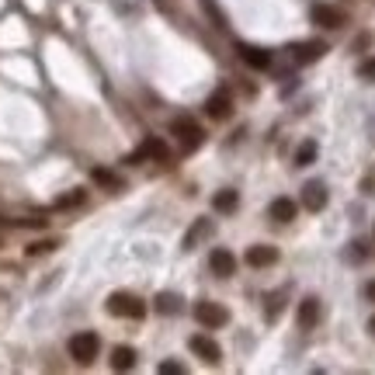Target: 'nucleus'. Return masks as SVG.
Here are the masks:
<instances>
[{"mask_svg": "<svg viewBox=\"0 0 375 375\" xmlns=\"http://www.w3.org/2000/svg\"><path fill=\"white\" fill-rule=\"evenodd\" d=\"M80 201H84V191L73 188L70 194H59V198H56V208H73V205H80Z\"/></svg>", "mask_w": 375, "mask_h": 375, "instance_id": "obj_23", "label": "nucleus"}, {"mask_svg": "<svg viewBox=\"0 0 375 375\" xmlns=\"http://www.w3.org/2000/svg\"><path fill=\"white\" fill-rule=\"evenodd\" d=\"M208 268H212L215 278H229V275H236V254L226 250V247H215L212 257H208Z\"/></svg>", "mask_w": 375, "mask_h": 375, "instance_id": "obj_9", "label": "nucleus"}, {"mask_svg": "<svg viewBox=\"0 0 375 375\" xmlns=\"http://www.w3.org/2000/svg\"><path fill=\"white\" fill-rule=\"evenodd\" d=\"M108 313L122 316V320H143L146 316V302L132 292H111L108 295Z\"/></svg>", "mask_w": 375, "mask_h": 375, "instance_id": "obj_1", "label": "nucleus"}, {"mask_svg": "<svg viewBox=\"0 0 375 375\" xmlns=\"http://www.w3.org/2000/svg\"><path fill=\"white\" fill-rule=\"evenodd\" d=\"M59 247V240H38V243H31L28 247V257H42V254H52Z\"/></svg>", "mask_w": 375, "mask_h": 375, "instance_id": "obj_24", "label": "nucleus"}, {"mask_svg": "<svg viewBox=\"0 0 375 375\" xmlns=\"http://www.w3.org/2000/svg\"><path fill=\"white\" fill-rule=\"evenodd\" d=\"M369 334H372V337H375V316H372V320H369Z\"/></svg>", "mask_w": 375, "mask_h": 375, "instance_id": "obj_28", "label": "nucleus"}, {"mask_svg": "<svg viewBox=\"0 0 375 375\" xmlns=\"http://www.w3.org/2000/svg\"><path fill=\"white\" fill-rule=\"evenodd\" d=\"M309 21L313 24H320V28H344V10L341 7H334V3H313L309 7Z\"/></svg>", "mask_w": 375, "mask_h": 375, "instance_id": "obj_7", "label": "nucleus"}, {"mask_svg": "<svg viewBox=\"0 0 375 375\" xmlns=\"http://www.w3.org/2000/svg\"><path fill=\"white\" fill-rule=\"evenodd\" d=\"M91 178L101 188H108V191H122V178H118V174H111V171H104V167H94Z\"/></svg>", "mask_w": 375, "mask_h": 375, "instance_id": "obj_21", "label": "nucleus"}, {"mask_svg": "<svg viewBox=\"0 0 375 375\" xmlns=\"http://www.w3.org/2000/svg\"><path fill=\"white\" fill-rule=\"evenodd\" d=\"M236 205H240V191H233V188H222L212 194V212H219V215L236 212Z\"/></svg>", "mask_w": 375, "mask_h": 375, "instance_id": "obj_17", "label": "nucleus"}, {"mask_svg": "<svg viewBox=\"0 0 375 375\" xmlns=\"http://www.w3.org/2000/svg\"><path fill=\"white\" fill-rule=\"evenodd\" d=\"M66 351H70V358H73L77 365H91L94 358H97V351H101V337H97L94 330H80V334L70 337Z\"/></svg>", "mask_w": 375, "mask_h": 375, "instance_id": "obj_2", "label": "nucleus"}, {"mask_svg": "<svg viewBox=\"0 0 375 375\" xmlns=\"http://www.w3.org/2000/svg\"><path fill=\"white\" fill-rule=\"evenodd\" d=\"M191 351H194L201 362H208V365H219V362H222V348H219L212 337H205V334H194V337H191Z\"/></svg>", "mask_w": 375, "mask_h": 375, "instance_id": "obj_10", "label": "nucleus"}, {"mask_svg": "<svg viewBox=\"0 0 375 375\" xmlns=\"http://www.w3.org/2000/svg\"><path fill=\"white\" fill-rule=\"evenodd\" d=\"M285 299H288V288H275L268 299H264V320L268 323H275L281 316V309H285Z\"/></svg>", "mask_w": 375, "mask_h": 375, "instance_id": "obj_18", "label": "nucleus"}, {"mask_svg": "<svg viewBox=\"0 0 375 375\" xmlns=\"http://www.w3.org/2000/svg\"><path fill=\"white\" fill-rule=\"evenodd\" d=\"M160 372H164V375H181L185 369H181L178 362H164V365H160Z\"/></svg>", "mask_w": 375, "mask_h": 375, "instance_id": "obj_26", "label": "nucleus"}, {"mask_svg": "<svg viewBox=\"0 0 375 375\" xmlns=\"http://www.w3.org/2000/svg\"><path fill=\"white\" fill-rule=\"evenodd\" d=\"M295 212H299L295 198H285V194H278V198L268 205V215H271L275 222H292V219H295Z\"/></svg>", "mask_w": 375, "mask_h": 375, "instance_id": "obj_15", "label": "nucleus"}, {"mask_svg": "<svg viewBox=\"0 0 375 375\" xmlns=\"http://www.w3.org/2000/svg\"><path fill=\"white\" fill-rule=\"evenodd\" d=\"M358 77H362V80H369V84H372V80H375V59H365V63H362V66H358Z\"/></svg>", "mask_w": 375, "mask_h": 375, "instance_id": "obj_25", "label": "nucleus"}, {"mask_svg": "<svg viewBox=\"0 0 375 375\" xmlns=\"http://www.w3.org/2000/svg\"><path fill=\"white\" fill-rule=\"evenodd\" d=\"M111 369H115V372H129V369H136V351H132L129 344H118V348L111 351Z\"/></svg>", "mask_w": 375, "mask_h": 375, "instance_id": "obj_19", "label": "nucleus"}, {"mask_svg": "<svg viewBox=\"0 0 375 375\" xmlns=\"http://www.w3.org/2000/svg\"><path fill=\"white\" fill-rule=\"evenodd\" d=\"M194 320H198L205 330H219V327H226V323H229V309H226V306H219V302L201 299V302H194Z\"/></svg>", "mask_w": 375, "mask_h": 375, "instance_id": "obj_4", "label": "nucleus"}, {"mask_svg": "<svg viewBox=\"0 0 375 375\" xmlns=\"http://www.w3.org/2000/svg\"><path fill=\"white\" fill-rule=\"evenodd\" d=\"M205 115L215 118V122L229 118L233 115V94L226 91V87H215V91L208 94V101H205Z\"/></svg>", "mask_w": 375, "mask_h": 375, "instance_id": "obj_8", "label": "nucleus"}, {"mask_svg": "<svg viewBox=\"0 0 375 375\" xmlns=\"http://www.w3.org/2000/svg\"><path fill=\"white\" fill-rule=\"evenodd\" d=\"M157 313H164V316L181 313V295H174V292H160V295H157Z\"/></svg>", "mask_w": 375, "mask_h": 375, "instance_id": "obj_20", "label": "nucleus"}, {"mask_svg": "<svg viewBox=\"0 0 375 375\" xmlns=\"http://www.w3.org/2000/svg\"><path fill=\"white\" fill-rule=\"evenodd\" d=\"M295 316H299V327H302V330H313V327L320 323V299H316V295H306V299L299 302V313H295Z\"/></svg>", "mask_w": 375, "mask_h": 375, "instance_id": "obj_14", "label": "nucleus"}, {"mask_svg": "<svg viewBox=\"0 0 375 375\" xmlns=\"http://www.w3.org/2000/svg\"><path fill=\"white\" fill-rule=\"evenodd\" d=\"M288 52H292V63H295V66H309V63H316V59L327 56V42H323V38L295 42V45H288Z\"/></svg>", "mask_w": 375, "mask_h": 375, "instance_id": "obj_5", "label": "nucleus"}, {"mask_svg": "<svg viewBox=\"0 0 375 375\" xmlns=\"http://www.w3.org/2000/svg\"><path fill=\"white\" fill-rule=\"evenodd\" d=\"M212 233H215V222H212V219H194L191 229L185 233V240H181V247H185V250H194V247H198L201 240H208Z\"/></svg>", "mask_w": 375, "mask_h": 375, "instance_id": "obj_13", "label": "nucleus"}, {"mask_svg": "<svg viewBox=\"0 0 375 375\" xmlns=\"http://www.w3.org/2000/svg\"><path fill=\"white\" fill-rule=\"evenodd\" d=\"M143 160H167V143L157 139V136H146L139 143V150H132L125 157V164H143Z\"/></svg>", "mask_w": 375, "mask_h": 375, "instance_id": "obj_6", "label": "nucleus"}, {"mask_svg": "<svg viewBox=\"0 0 375 375\" xmlns=\"http://www.w3.org/2000/svg\"><path fill=\"white\" fill-rule=\"evenodd\" d=\"M243 261H247L250 268H271V264H278V250L268 247V243H254V247L243 254Z\"/></svg>", "mask_w": 375, "mask_h": 375, "instance_id": "obj_12", "label": "nucleus"}, {"mask_svg": "<svg viewBox=\"0 0 375 375\" xmlns=\"http://www.w3.org/2000/svg\"><path fill=\"white\" fill-rule=\"evenodd\" d=\"M302 208L306 212H323L327 208V185L323 181H309L302 188Z\"/></svg>", "mask_w": 375, "mask_h": 375, "instance_id": "obj_11", "label": "nucleus"}, {"mask_svg": "<svg viewBox=\"0 0 375 375\" xmlns=\"http://www.w3.org/2000/svg\"><path fill=\"white\" fill-rule=\"evenodd\" d=\"M365 299H369V302H375V278L365 285Z\"/></svg>", "mask_w": 375, "mask_h": 375, "instance_id": "obj_27", "label": "nucleus"}, {"mask_svg": "<svg viewBox=\"0 0 375 375\" xmlns=\"http://www.w3.org/2000/svg\"><path fill=\"white\" fill-rule=\"evenodd\" d=\"M236 52H240V59L250 63L254 70H268V66H271V52H268V49H257V45H236Z\"/></svg>", "mask_w": 375, "mask_h": 375, "instance_id": "obj_16", "label": "nucleus"}, {"mask_svg": "<svg viewBox=\"0 0 375 375\" xmlns=\"http://www.w3.org/2000/svg\"><path fill=\"white\" fill-rule=\"evenodd\" d=\"M171 132L178 136V143H181V153H194V150L205 143V132H201V129H198V122H194V118H188V115L171 118Z\"/></svg>", "mask_w": 375, "mask_h": 375, "instance_id": "obj_3", "label": "nucleus"}, {"mask_svg": "<svg viewBox=\"0 0 375 375\" xmlns=\"http://www.w3.org/2000/svg\"><path fill=\"white\" fill-rule=\"evenodd\" d=\"M316 153H320V146H316L313 139H306V143L295 150V167H309V164L316 160Z\"/></svg>", "mask_w": 375, "mask_h": 375, "instance_id": "obj_22", "label": "nucleus"}]
</instances>
